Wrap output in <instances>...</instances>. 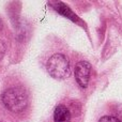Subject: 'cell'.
Masks as SVG:
<instances>
[{"label":"cell","instance_id":"cell-4","mask_svg":"<svg viewBox=\"0 0 122 122\" xmlns=\"http://www.w3.org/2000/svg\"><path fill=\"white\" fill-rule=\"evenodd\" d=\"M54 122H72V114L70 108L64 104H59L54 110Z\"/></svg>","mask_w":122,"mask_h":122},{"label":"cell","instance_id":"cell-6","mask_svg":"<svg viewBox=\"0 0 122 122\" xmlns=\"http://www.w3.org/2000/svg\"><path fill=\"white\" fill-rule=\"evenodd\" d=\"M99 122H121V121L114 116H104L100 119Z\"/></svg>","mask_w":122,"mask_h":122},{"label":"cell","instance_id":"cell-3","mask_svg":"<svg viewBox=\"0 0 122 122\" xmlns=\"http://www.w3.org/2000/svg\"><path fill=\"white\" fill-rule=\"evenodd\" d=\"M91 76V65L86 61H80L75 66V78L81 88H86Z\"/></svg>","mask_w":122,"mask_h":122},{"label":"cell","instance_id":"cell-1","mask_svg":"<svg viewBox=\"0 0 122 122\" xmlns=\"http://www.w3.org/2000/svg\"><path fill=\"white\" fill-rule=\"evenodd\" d=\"M1 101L8 110L18 114L27 108L29 104V97L24 87L11 86L2 91Z\"/></svg>","mask_w":122,"mask_h":122},{"label":"cell","instance_id":"cell-2","mask_svg":"<svg viewBox=\"0 0 122 122\" xmlns=\"http://www.w3.org/2000/svg\"><path fill=\"white\" fill-rule=\"evenodd\" d=\"M46 69L49 75L53 77L65 78L70 75L69 59L62 54H55L47 60Z\"/></svg>","mask_w":122,"mask_h":122},{"label":"cell","instance_id":"cell-8","mask_svg":"<svg viewBox=\"0 0 122 122\" xmlns=\"http://www.w3.org/2000/svg\"><path fill=\"white\" fill-rule=\"evenodd\" d=\"M0 122H6V117L0 116Z\"/></svg>","mask_w":122,"mask_h":122},{"label":"cell","instance_id":"cell-5","mask_svg":"<svg viewBox=\"0 0 122 122\" xmlns=\"http://www.w3.org/2000/svg\"><path fill=\"white\" fill-rule=\"evenodd\" d=\"M51 4H53L51 6H53L57 12H59L60 14L64 15V16L69 17V18L73 19V20H76V19H77V17L75 16V14L63 3H61V2H51Z\"/></svg>","mask_w":122,"mask_h":122},{"label":"cell","instance_id":"cell-7","mask_svg":"<svg viewBox=\"0 0 122 122\" xmlns=\"http://www.w3.org/2000/svg\"><path fill=\"white\" fill-rule=\"evenodd\" d=\"M4 53H5V44L2 41H0V59L3 57Z\"/></svg>","mask_w":122,"mask_h":122},{"label":"cell","instance_id":"cell-9","mask_svg":"<svg viewBox=\"0 0 122 122\" xmlns=\"http://www.w3.org/2000/svg\"><path fill=\"white\" fill-rule=\"evenodd\" d=\"M2 28H3V24H2V20L0 19V30H1Z\"/></svg>","mask_w":122,"mask_h":122}]
</instances>
